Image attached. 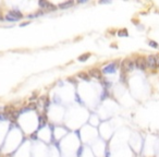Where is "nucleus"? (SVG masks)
Listing matches in <instances>:
<instances>
[{"label":"nucleus","instance_id":"nucleus-18","mask_svg":"<svg viewBox=\"0 0 159 157\" xmlns=\"http://www.w3.org/2000/svg\"><path fill=\"white\" fill-rule=\"evenodd\" d=\"M107 96H108V92L104 91V93H102V95H101V99H105V97H107Z\"/></svg>","mask_w":159,"mask_h":157},{"label":"nucleus","instance_id":"nucleus-19","mask_svg":"<svg viewBox=\"0 0 159 157\" xmlns=\"http://www.w3.org/2000/svg\"><path fill=\"white\" fill-rule=\"evenodd\" d=\"M75 96H76V97H75V99H76V101H78V103H81V104H83V101L81 100V98L79 97V95H78V94H76Z\"/></svg>","mask_w":159,"mask_h":157},{"label":"nucleus","instance_id":"nucleus-1","mask_svg":"<svg viewBox=\"0 0 159 157\" xmlns=\"http://www.w3.org/2000/svg\"><path fill=\"white\" fill-rule=\"evenodd\" d=\"M135 67V62L131 59H125L123 60L122 64H121V69H122V73H126V72H131L134 70Z\"/></svg>","mask_w":159,"mask_h":157},{"label":"nucleus","instance_id":"nucleus-11","mask_svg":"<svg viewBox=\"0 0 159 157\" xmlns=\"http://www.w3.org/2000/svg\"><path fill=\"white\" fill-rule=\"evenodd\" d=\"M44 125H46V118L39 117V127H38V129H41Z\"/></svg>","mask_w":159,"mask_h":157},{"label":"nucleus","instance_id":"nucleus-15","mask_svg":"<svg viewBox=\"0 0 159 157\" xmlns=\"http://www.w3.org/2000/svg\"><path fill=\"white\" fill-rule=\"evenodd\" d=\"M7 119H8V116H7L6 114H4V112L0 115V120H1V121H6Z\"/></svg>","mask_w":159,"mask_h":157},{"label":"nucleus","instance_id":"nucleus-17","mask_svg":"<svg viewBox=\"0 0 159 157\" xmlns=\"http://www.w3.org/2000/svg\"><path fill=\"white\" fill-rule=\"evenodd\" d=\"M31 137H32V140H34V141L37 140V131H36V132H34L33 134L31 135Z\"/></svg>","mask_w":159,"mask_h":157},{"label":"nucleus","instance_id":"nucleus-7","mask_svg":"<svg viewBox=\"0 0 159 157\" xmlns=\"http://www.w3.org/2000/svg\"><path fill=\"white\" fill-rule=\"evenodd\" d=\"M8 14L11 15V17H13V18H15V19H19V20L23 18V14L19 11V10H11V11L8 12Z\"/></svg>","mask_w":159,"mask_h":157},{"label":"nucleus","instance_id":"nucleus-12","mask_svg":"<svg viewBox=\"0 0 159 157\" xmlns=\"http://www.w3.org/2000/svg\"><path fill=\"white\" fill-rule=\"evenodd\" d=\"M148 45H149L150 47H153V48H155V49L159 48V45L156 43V41H154V40H149V41H148Z\"/></svg>","mask_w":159,"mask_h":157},{"label":"nucleus","instance_id":"nucleus-8","mask_svg":"<svg viewBox=\"0 0 159 157\" xmlns=\"http://www.w3.org/2000/svg\"><path fill=\"white\" fill-rule=\"evenodd\" d=\"M73 4H74V2L72 0H68V1H64V2H62V3H60L59 6H58V8H60V9H69V8L72 7Z\"/></svg>","mask_w":159,"mask_h":157},{"label":"nucleus","instance_id":"nucleus-23","mask_svg":"<svg viewBox=\"0 0 159 157\" xmlns=\"http://www.w3.org/2000/svg\"><path fill=\"white\" fill-rule=\"evenodd\" d=\"M86 0H79V3H85Z\"/></svg>","mask_w":159,"mask_h":157},{"label":"nucleus","instance_id":"nucleus-24","mask_svg":"<svg viewBox=\"0 0 159 157\" xmlns=\"http://www.w3.org/2000/svg\"><path fill=\"white\" fill-rule=\"evenodd\" d=\"M100 3H110V1H100Z\"/></svg>","mask_w":159,"mask_h":157},{"label":"nucleus","instance_id":"nucleus-26","mask_svg":"<svg viewBox=\"0 0 159 157\" xmlns=\"http://www.w3.org/2000/svg\"><path fill=\"white\" fill-rule=\"evenodd\" d=\"M158 67H159V60H158Z\"/></svg>","mask_w":159,"mask_h":157},{"label":"nucleus","instance_id":"nucleus-14","mask_svg":"<svg viewBox=\"0 0 159 157\" xmlns=\"http://www.w3.org/2000/svg\"><path fill=\"white\" fill-rule=\"evenodd\" d=\"M119 36H129V34L128 32H126V30H121V31H119Z\"/></svg>","mask_w":159,"mask_h":157},{"label":"nucleus","instance_id":"nucleus-6","mask_svg":"<svg viewBox=\"0 0 159 157\" xmlns=\"http://www.w3.org/2000/svg\"><path fill=\"white\" fill-rule=\"evenodd\" d=\"M88 75L94 78H97V80H102V72L99 69H95V68L91 69L88 71Z\"/></svg>","mask_w":159,"mask_h":157},{"label":"nucleus","instance_id":"nucleus-22","mask_svg":"<svg viewBox=\"0 0 159 157\" xmlns=\"http://www.w3.org/2000/svg\"><path fill=\"white\" fill-rule=\"evenodd\" d=\"M27 24H28V22H24V23H22L20 26H21V27H23V26H25V25H27Z\"/></svg>","mask_w":159,"mask_h":157},{"label":"nucleus","instance_id":"nucleus-16","mask_svg":"<svg viewBox=\"0 0 159 157\" xmlns=\"http://www.w3.org/2000/svg\"><path fill=\"white\" fill-rule=\"evenodd\" d=\"M82 153H83V146H80V148H79V151H78V157H81Z\"/></svg>","mask_w":159,"mask_h":157},{"label":"nucleus","instance_id":"nucleus-2","mask_svg":"<svg viewBox=\"0 0 159 157\" xmlns=\"http://www.w3.org/2000/svg\"><path fill=\"white\" fill-rule=\"evenodd\" d=\"M117 67H118V63H117V62H111V63L105 65L101 70L102 74H113V73H116V71H117Z\"/></svg>","mask_w":159,"mask_h":157},{"label":"nucleus","instance_id":"nucleus-20","mask_svg":"<svg viewBox=\"0 0 159 157\" xmlns=\"http://www.w3.org/2000/svg\"><path fill=\"white\" fill-rule=\"evenodd\" d=\"M69 82H72L73 83V84H76V81L75 80H73V78H69Z\"/></svg>","mask_w":159,"mask_h":157},{"label":"nucleus","instance_id":"nucleus-21","mask_svg":"<svg viewBox=\"0 0 159 157\" xmlns=\"http://www.w3.org/2000/svg\"><path fill=\"white\" fill-rule=\"evenodd\" d=\"M55 101H56V103H59V101H60V99H59L58 96H56V97H55Z\"/></svg>","mask_w":159,"mask_h":157},{"label":"nucleus","instance_id":"nucleus-4","mask_svg":"<svg viewBox=\"0 0 159 157\" xmlns=\"http://www.w3.org/2000/svg\"><path fill=\"white\" fill-rule=\"evenodd\" d=\"M38 6L40 7V9H48L50 11H55V10H57V6H55V4L50 3L49 1H46V0H40V1L38 2Z\"/></svg>","mask_w":159,"mask_h":157},{"label":"nucleus","instance_id":"nucleus-9","mask_svg":"<svg viewBox=\"0 0 159 157\" xmlns=\"http://www.w3.org/2000/svg\"><path fill=\"white\" fill-rule=\"evenodd\" d=\"M78 78H82V80H84V81H89V80H91V78H89L88 73H86V72H80V73H78Z\"/></svg>","mask_w":159,"mask_h":157},{"label":"nucleus","instance_id":"nucleus-5","mask_svg":"<svg viewBox=\"0 0 159 157\" xmlns=\"http://www.w3.org/2000/svg\"><path fill=\"white\" fill-rule=\"evenodd\" d=\"M146 62H147V67L150 68V69H156L158 65V60L156 58V56H154V55H149L147 57Z\"/></svg>","mask_w":159,"mask_h":157},{"label":"nucleus","instance_id":"nucleus-25","mask_svg":"<svg viewBox=\"0 0 159 157\" xmlns=\"http://www.w3.org/2000/svg\"><path fill=\"white\" fill-rule=\"evenodd\" d=\"M0 21H3V17L1 15V13H0Z\"/></svg>","mask_w":159,"mask_h":157},{"label":"nucleus","instance_id":"nucleus-13","mask_svg":"<svg viewBox=\"0 0 159 157\" xmlns=\"http://www.w3.org/2000/svg\"><path fill=\"white\" fill-rule=\"evenodd\" d=\"M4 18H6L7 21H10V22H17V21H19V19H15V18L11 17V15H9V14H7Z\"/></svg>","mask_w":159,"mask_h":157},{"label":"nucleus","instance_id":"nucleus-3","mask_svg":"<svg viewBox=\"0 0 159 157\" xmlns=\"http://www.w3.org/2000/svg\"><path fill=\"white\" fill-rule=\"evenodd\" d=\"M135 67L139 70H142V71H145L147 68V62H146V58L144 57H139L136 60H135Z\"/></svg>","mask_w":159,"mask_h":157},{"label":"nucleus","instance_id":"nucleus-10","mask_svg":"<svg viewBox=\"0 0 159 157\" xmlns=\"http://www.w3.org/2000/svg\"><path fill=\"white\" fill-rule=\"evenodd\" d=\"M91 57V54L89 52H86V54H84V55H82V56H80L79 58H78V60L79 61H81V62H84V61H86L87 59Z\"/></svg>","mask_w":159,"mask_h":157}]
</instances>
